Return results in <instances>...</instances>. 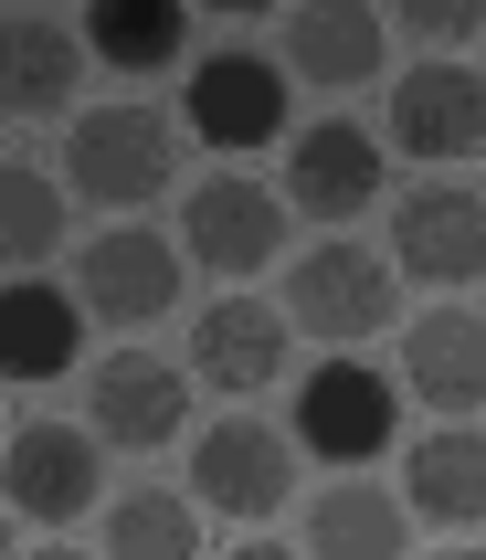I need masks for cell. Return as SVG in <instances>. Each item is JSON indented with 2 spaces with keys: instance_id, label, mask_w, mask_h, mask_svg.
<instances>
[{
  "instance_id": "cell-1",
  "label": "cell",
  "mask_w": 486,
  "mask_h": 560,
  "mask_svg": "<svg viewBox=\"0 0 486 560\" xmlns=\"http://www.w3.org/2000/svg\"><path fill=\"white\" fill-rule=\"evenodd\" d=\"M286 328L297 339H328V360H360V339H381L402 317V276H392V254H370V244H317L286 265Z\"/></svg>"
},
{
  "instance_id": "cell-2",
  "label": "cell",
  "mask_w": 486,
  "mask_h": 560,
  "mask_svg": "<svg viewBox=\"0 0 486 560\" xmlns=\"http://www.w3.org/2000/svg\"><path fill=\"white\" fill-rule=\"evenodd\" d=\"M54 170H74V201H95V212H138L181 170V127L159 117V106H138V95H117V106H85V117L63 127Z\"/></svg>"
},
{
  "instance_id": "cell-3",
  "label": "cell",
  "mask_w": 486,
  "mask_h": 560,
  "mask_svg": "<svg viewBox=\"0 0 486 560\" xmlns=\"http://www.w3.org/2000/svg\"><path fill=\"white\" fill-rule=\"evenodd\" d=\"M0 508L43 518V529H74L85 508H106V444L85 423H63V412L11 423V444H0Z\"/></svg>"
},
{
  "instance_id": "cell-4",
  "label": "cell",
  "mask_w": 486,
  "mask_h": 560,
  "mask_svg": "<svg viewBox=\"0 0 486 560\" xmlns=\"http://www.w3.org/2000/svg\"><path fill=\"white\" fill-rule=\"evenodd\" d=\"M190 508H222L233 529H265L275 508H297V444L254 412L201 423L190 434Z\"/></svg>"
},
{
  "instance_id": "cell-5",
  "label": "cell",
  "mask_w": 486,
  "mask_h": 560,
  "mask_svg": "<svg viewBox=\"0 0 486 560\" xmlns=\"http://www.w3.org/2000/svg\"><path fill=\"white\" fill-rule=\"evenodd\" d=\"M286 63L254 54V43H212V54L190 63V85H181V117L201 149L243 159V149H265V138H286Z\"/></svg>"
},
{
  "instance_id": "cell-6",
  "label": "cell",
  "mask_w": 486,
  "mask_h": 560,
  "mask_svg": "<svg viewBox=\"0 0 486 560\" xmlns=\"http://www.w3.org/2000/svg\"><path fill=\"white\" fill-rule=\"evenodd\" d=\"M297 444L306 455H328V466H370V455H392V423H402V381L370 371V360H317L297 381Z\"/></svg>"
},
{
  "instance_id": "cell-7",
  "label": "cell",
  "mask_w": 486,
  "mask_h": 560,
  "mask_svg": "<svg viewBox=\"0 0 486 560\" xmlns=\"http://www.w3.org/2000/svg\"><path fill=\"white\" fill-rule=\"evenodd\" d=\"M181 244H159L149 222H106L85 254H74V307L106 317V328H159L181 307Z\"/></svg>"
},
{
  "instance_id": "cell-8",
  "label": "cell",
  "mask_w": 486,
  "mask_h": 560,
  "mask_svg": "<svg viewBox=\"0 0 486 560\" xmlns=\"http://www.w3.org/2000/svg\"><path fill=\"white\" fill-rule=\"evenodd\" d=\"M190 423V371H170L159 349H106L85 371V434L117 455H159Z\"/></svg>"
},
{
  "instance_id": "cell-9",
  "label": "cell",
  "mask_w": 486,
  "mask_h": 560,
  "mask_svg": "<svg viewBox=\"0 0 486 560\" xmlns=\"http://www.w3.org/2000/svg\"><path fill=\"white\" fill-rule=\"evenodd\" d=\"M392 276L424 285H476L486 276V190L465 180H413L392 201Z\"/></svg>"
},
{
  "instance_id": "cell-10",
  "label": "cell",
  "mask_w": 486,
  "mask_h": 560,
  "mask_svg": "<svg viewBox=\"0 0 486 560\" xmlns=\"http://www.w3.org/2000/svg\"><path fill=\"white\" fill-rule=\"evenodd\" d=\"M181 254L190 265H212V276H265L275 254H286V190H265V180H201L181 201Z\"/></svg>"
},
{
  "instance_id": "cell-11",
  "label": "cell",
  "mask_w": 486,
  "mask_h": 560,
  "mask_svg": "<svg viewBox=\"0 0 486 560\" xmlns=\"http://www.w3.org/2000/svg\"><path fill=\"white\" fill-rule=\"evenodd\" d=\"M286 349H297V328H286V307L254 296V285H233V296H212V307L190 317V381H212L233 402H254V392L286 371Z\"/></svg>"
},
{
  "instance_id": "cell-12",
  "label": "cell",
  "mask_w": 486,
  "mask_h": 560,
  "mask_svg": "<svg viewBox=\"0 0 486 560\" xmlns=\"http://www.w3.org/2000/svg\"><path fill=\"white\" fill-rule=\"evenodd\" d=\"M392 149L433 159V170H444V159H476L486 149V74L476 63H444V54L413 63L392 85Z\"/></svg>"
},
{
  "instance_id": "cell-13",
  "label": "cell",
  "mask_w": 486,
  "mask_h": 560,
  "mask_svg": "<svg viewBox=\"0 0 486 560\" xmlns=\"http://www.w3.org/2000/svg\"><path fill=\"white\" fill-rule=\"evenodd\" d=\"M381 201V138L349 117H317L286 138V212H317V222H360Z\"/></svg>"
},
{
  "instance_id": "cell-14",
  "label": "cell",
  "mask_w": 486,
  "mask_h": 560,
  "mask_svg": "<svg viewBox=\"0 0 486 560\" xmlns=\"http://www.w3.org/2000/svg\"><path fill=\"white\" fill-rule=\"evenodd\" d=\"M381 54H392V22H381L370 0H306V11H286V43H275L286 85H328V95L370 85Z\"/></svg>"
},
{
  "instance_id": "cell-15",
  "label": "cell",
  "mask_w": 486,
  "mask_h": 560,
  "mask_svg": "<svg viewBox=\"0 0 486 560\" xmlns=\"http://www.w3.org/2000/svg\"><path fill=\"white\" fill-rule=\"evenodd\" d=\"M85 74V32L54 11H0V117H63Z\"/></svg>"
},
{
  "instance_id": "cell-16",
  "label": "cell",
  "mask_w": 486,
  "mask_h": 560,
  "mask_svg": "<svg viewBox=\"0 0 486 560\" xmlns=\"http://www.w3.org/2000/svg\"><path fill=\"white\" fill-rule=\"evenodd\" d=\"M402 381H413V402L433 412H486V317L476 307H424L413 317V339H402Z\"/></svg>"
},
{
  "instance_id": "cell-17",
  "label": "cell",
  "mask_w": 486,
  "mask_h": 560,
  "mask_svg": "<svg viewBox=\"0 0 486 560\" xmlns=\"http://www.w3.org/2000/svg\"><path fill=\"white\" fill-rule=\"evenodd\" d=\"M85 349V307L43 276H11L0 285V381H63Z\"/></svg>"
},
{
  "instance_id": "cell-18",
  "label": "cell",
  "mask_w": 486,
  "mask_h": 560,
  "mask_svg": "<svg viewBox=\"0 0 486 560\" xmlns=\"http://www.w3.org/2000/svg\"><path fill=\"white\" fill-rule=\"evenodd\" d=\"M402 508L433 518V529H476L486 518V434L476 423H433V434L402 455Z\"/></svg>"
},
{
  "instance_id": "cell-19",
  "label": "cell",
  "mask_w": 486,
  "mask_h": 560,
  "mask_svg": "<svg viewBox=\"0 0 486 560\" xmlns=\"http://www.w3.org/2000/svg\"><path fill=\"white\" fill-rule=\"evenodd\" d=\"M306 560H402L413 550V508L392 487H370V476H338L328 498L306 508Z\"/></svg>"
},
{
  "instance_id": "cell-20",
  "label": "cell",
  "mask_w": 486,
  "mask_h": 560,
  "mask_svg": "<svg viewBox=\"0 0 486 560\" xmlns=\"http://www.w3.org/2000/svg\"><path fill=\"white\" fill-rule=\"evenodd\" d=\"M85 54L117 74H170L190 54V11L181 0H95L85 11Z\"/></svg>"
},
{
  "instance_id": "cell-21",
  "label": "cell",
  "mask_w": 486,
  "mask_h": 560,
  "mask_svg": "<svg viewBox=\"0 0 486 560\" xmlns=\"http://www.w3.org/2000/svg\"><path fill=\"white\" fill-rule=\"evenodd\" d=\"M95 518H106V560H201V508L181 487H159V476L106 498Z\"/></svg>"
},
{
  "instance_id": "cell-22",
  "label": "cell",
  "mask_w": 486,
  "mask_h": 560,
  "mask_svg": "<svg viewBox=\"0 0 486 560\" xmlns=\"http://www.w3.org/2000/svg\"><path fill=\"white\" fill-rule=\"evenodd\" d=\"M63 222H74V190L43 170V159H0V265H43L63 254Z\"/></svg>"
},
{
  "instance_id": "cell-23",
  "label": "cell",
  "mask_w": 486,
  "mask_h": 560,
  "mask_svg": "<svg viewBox=\"0 0 486 560\" xmlns=\"http://www.w3.org/2000/svg\"><path fill=\"white\" fill-rule=\"evenodd\" d=\"M476 32H486L476 0H413V43H433L444 63H455V43H476Z\"/></svg>"
},
{
  "instance_id": "cell-24",
  "label": "cell",
  "mask_w": 486,
  "mask_h": 560,
  "mask_svg": "<svg viewBox=\"0 0 486 560\" xmlns=\"http://www.w3.org/2000/svg\"><path fill=\"white\" fill-rule=\"evenodd\" d=\"M233 560H306V550H275V539H233Z\"/></svg>"
},
{
  "instance_id": "cell-25",
  "label": "cell",
  "mask_w": 486,
  "mask_h": 560,
  "mask_svg": "<svg viewBox=\"0 0 486 560\" xmlns=\"http://www.w3.org/2000/svg\"><path fill=\"white\" fill-rule=\"evenodd\" d=\"M32 560H85V550H74V539H43V550H32Z\"/></svg>"
},
{
  "instance_id": "cell-26",
  "label": "cell",
  "mask_w": 486,
  "mask_h": 560,
  "mask_svg": "<svg viewBox=\"0 0 486 560\" xmlns=\"http://www.w3.org/2000/svg\"><path fill=\"white\" fill-rule=\"evenodd\" d=\"M433 560H486V550H476V539H465V550H433Z\"/></svg>"
},
{
  "instance_id": "cell-27",
  "label": "cell",
  "mask_w": 486,
  "mask_h": 560,
  "mask_svg": "<svg viewBox=\"0 0 486 560\" xmlns=\"http://www.w3.org/2000/svg\"><path fill=\"white\" fill-rule=\"evenodd\" d=\"M0 560H11V508H0Z\"/></svg>"
}]
</instances>
